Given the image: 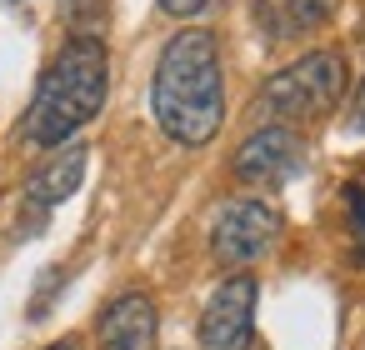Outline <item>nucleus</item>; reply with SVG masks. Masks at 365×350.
Returning a JSON list of instances; mask_svg holds the SVG:
<instances>
[{"mask_svg":"<svg viewBox=\"0 0 365 350\" xmlns=\"http://www.w3.org/2000/svg\"><path fill=\"white\" fill-rule=\"evenodd\" d=\"M150 110L175 145H210L225 120L220 41L210 31H180L165 41L150 81Z\"/></svg>","mask_w":365,"mask_h":350,"instance_id":"1","label":"nucleus"},{"mask_svg":"<svg viewBox=\"0 0 365 350\" xmlns=\"http://www.w3.org/2000/svg\"><path fill=\"white\" fill-rule=\"evenodd\" d=\"M106 86H110L106 46L96 36H71L61 56L46 66V76L36 81V96L21 115V135L31 145H66L81 125L101 115Z\"/></svg>","mask_w":365,"mask_h":350,"instance_id":"2","label":"nucleus"},{"mask_svg":"<svg viewBox=\"0 0 365 350\" xmlns=\"http://www.w3.org/2000/svg\"><path fill=\"white\" fill-rule=\"evenodd\" d=\"M340 96H345V56L340 51H310V56L290 61L260 91L265 110L280 120H320L340 105Z\"/></svg>","mask_w":365,"mask_h":350,"instance_id":"3","label":"nucleus"},{"mask_svg":"<svg viewBox=\"0 0 365 350\" xmlns=\"http://www.w3.org/2000/svg\"><path fill=\"white\" fill-rule=\"evenodd\" d=\"M280 240V215L265 205V200H225L215 210V225H210V250L220 265H255L275 250Z\"/></svg>","mask_w":365,"mask_h":350,"instance_id":"4","label":"nucleus"},{"mask_svg":"<svg viewBox=\"0 0 365 350\" xmlns=\"http://www.w3.org/2000/svg\"><path fill=\"white\" fill-rule=\"evenodd\" d=\"M255 295H260V285L250 275L220 280L215 295L200 310V350H250V340H255Z\"/></svg>","mask_w":365,"mask_h":350,"instance_id":"5","label":"nucleus"},{"mask_svg":"<svg viewBox=\"0 0 365 350\" xmlns=\"http://www.w3.org/2000/svg\"><path fill=\"white\" fill-rule=\"evenodd\" d=\"M300 165H305V145L295 140L290 125H260L235 150V175L245 185H280V180L300 175Z\"/></svg>","mask_w":365,"mask_h":350,"instance_id":"6","label":"nucleus"},{"mask_svg":"<svg viewBox=\"0 0 365 350\" xmlns=\"http://www.w3.org/2000/svg\"><path fill=\"white\" fill-rule=\"evenodd\" d=\"M96 350H155V305L140 290L115 295L96 320Z\"/></svg>","mask_w":365,"mask_h":350,"instance_id":"7","label":"nucleus"},{"mask_svg":"<svg viewBox=\"0 0 365 350\" xmlns=\"http://www.w3.org/2000/svg\"><path fill=\"white\" fill-rule=\"evenodd\" d=\"M86 165H91V150H86V145L61 150L51 165H41V170L26 180V205H31V210H51V205H61L66 195H76V190H81Z\"/></svg>","mask_w":365,"mask_h":350,"instance_id":"8","label":"nucleus"},{"mask_svg":"<svg viewBox=\"0 0 365 350\" xmlns=\"http://www.w3.org/2000/svg\"><path fill=\"white\" fill-rule=\"evenodd\" d=\"M255 21L270 41H300L330 21V0H255Z\"/></svg>","mask_w":365,"mask_h":350,"instance_id":"9","label":"nucleus"},{"mask_svg":"<svg viewBox=\"0 0 365 350\" xmlns=\"http://www.w3.org/2000/svg\"><path fill=\"white\" fill-rule=\"evenodd\" d=\"M61 16L71 26V36H96L106 21V0H61ZM101 41V36H96Z\"/></svg>","mask_w":365,"mask_h":350,"instance_id":"10","label":"nucleus"},{"mask_svg":"<svg viewBox=\"0 0 365 350\" xmlns=\"http://www.w3.org/2000/svg\"><path fill=\"white\" fill-rule=\"evenodd\" d=\"M345 200H350V230H355V245H360V260H365V190L350 185Z\"/></svg>","mask_w":365,"mask_h":350,"instance_id":"11","label":"nucleus"},{"mask_svg":"<svg viewBox=\"0 0 365 350\" xmlns=\"http://www.w3.org/2000/svg\"><path fill=\"white\" fill-rule=\"evenodd\" d=\"M205 6H210V0H160L165 16H200Z\"/></svg>","mask_w":365,"mask_h":350,"instance_id":"12","label":"nucleus"},{"mask_svg":"<svg viewBox=\"0 0 365 350\" xmlns=\"http://www.w3.org/2000/svg\"><path fill=\"white\" fill-rule=\"evenodd\" d=\"M350 125L365 135V81H360V91H355V110H350Z\"/></svg>","mask_w":365,"mask_h":350,"instance_id":"13","label":"nucleus"},{"mask_svg":"<svg viewBox=\"0 0 365 350\" xmlns=\"http://www.w3.org/2000/svg\"><path fill=\"white\" fill-rule=\"evenodd\" d=\"M46 350H76V345H71V340H61V345H46Z\"/></svg>","mask_w":365,"mask_h":350,"instance_id":"14","label":"nucleus"}]
</instances>
